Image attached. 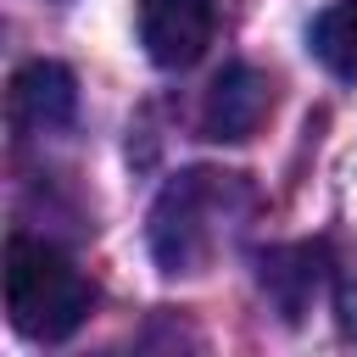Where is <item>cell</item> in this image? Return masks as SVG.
<instances>
[{
  "instance_id": "1",
  "label": "cell",
  "mask_w": 357,
  "mask_h": 357,
  "mask_svg": "<svg viewBox=\"0 0 357 357\" xmlns=\"http://www.w3.org/2000/svg\"><path fill=\"white\" fill-rule=\"evenodd\" d=\"M257 195L240 173H212V167H190L178 173L151 212V257L162 262V273H201L229 234L240 229V218H251Z\"/></svg>"
},
{
  "instance_id": "2",
  "label": "cell",
  "mask_w": 357,
  "mask_h": 357,
  "mask_svg": "<svg viewBox=\"0 0 357 357\" xmlns=\"http://www.w3.org/2000/svg\"><path fill=\"white\" fill-rule=\"evenodd\" d=\"M95 307L89 279L45 240L11 234L6 240V312L11 329L28 340H67Z\"/></svg>"
},
{
  "instance_id": "3",
  "label": "cell",
  "mask_w": 357,
  "mask_h": 357,
  "mask_svg": "<svg viewBox=\"0 0 357 357\" xmlns=\"http://www.w3.org/2000/svg\"><path fill=\"white\" fill-rule=\"evenodd\" d=\"M218 0H139V45L156 67H190L212 45Z\"/></svg>"
},
{
  "instance_id": "4",
  "label": "cell",
  "mask_w": 357,
  "mask_h": 357,
  "mask_svg": "<svg viewBox=\"0 0 357 357\" xmlns=\"http://www.w3.org/2000/svg\"><path fill=\"white\" fill-rule=\"evenodd\" d=\"M268 112H273V84H268V73L234 61V67H223V73L212 78L206 106H201V128H206L212 139H251Z\"/></svg>"
},
{
  "instance_id": "5",
  "label": "cell",
  "mask_w": 357,
  "mask_h": 357,
  "mask_svg": "<svg viewBox=\"0 0 357 357\" xmlns=\"http://www.w3.org/2000/svg\"><path fill=\"white\" fill-rule=\"evenodd\" d=\"M73 106H78V84H73V73L61 61H28V67H17V78H11V117L22 128H33V134L61 128L73 117Z\"/></svg>"
},
{
  "instance_id": "6",
  "label": "cell",
  "mask_w": 357,
  "mask_h": 357,
  "mask_svg": "<svg viewBox=\"0 0 357 357\" xmlns=\"http://www.w3.org/2000/svg\"><path fill=\"white\" fill-rule=\"evenodd\" d=\"M324 284V245H284L262 257V290L279 301L284 318H301Z\"/></svg>"
},
{
  "instance_id": "7",
  "label": "cell",
  "mask_w": 357,
  "mask_h": 357,
  "mask_svg": "<svg viewBox=\"0 0 357 357\" xmlns=\"http://www.w3.org/2000/svg\"><path fill=\"white\" fill-rule=\"evenodd\" d=\"M312 56L335 73V78H357V0H335L312 17V33H307Z\"/></svg>"
},
{
  "instance_id": "8",
  "label": "cell",
  "mask_w": 357,
  "mask_h": 357,
  "mask_svg": "<svg viewBox=\"0 0 357 357\" xmlns=\"http://www.w3.org/2000/svg\"><path fill=\"white\" fill-rule=\"evenodd\" d=\"M340 324H346V335H357V273H346V284H340Z\"/></svg>"
}]
</instances>
